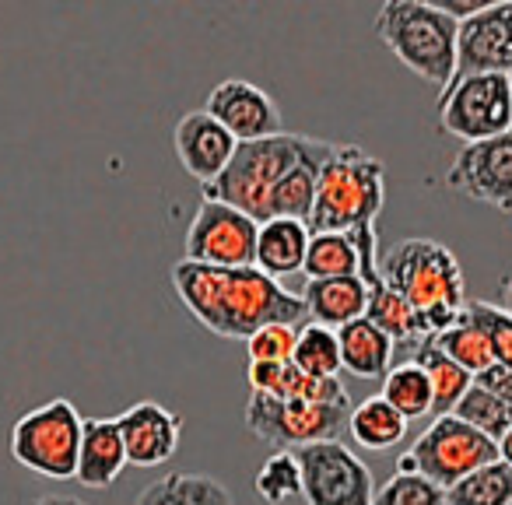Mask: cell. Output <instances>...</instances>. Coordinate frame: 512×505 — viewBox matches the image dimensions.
Instances as JSON below:
<instances>
[{
    "label": "cell",
    "instance_id": "obj_12",
    "mask_svg": "<svg viewBox=\"0 0 512 505\" xmlns=\"http://www.w3.org/2000/svg\"><path fill=\"white\" fill-rule=\"evenodd\" d=\"M446 183L477 204L512 211V134L491 137L481 144H463L449 165Z\"/></svg>",
    "mask_w": 512,
    "mask_h": 505
},
{
    "label": "cell",
    "instance_id": "obj_17",
    "mask_svg": "<svg viewBox=\"0 0 512 505\" xmlns=\"http://www.w3.org/2000/svg\"><path fill=\"white\" fill-rule=\"evenodd\" d=\"M249 390L281 400H306V404L348 407L351 411V397L341 379L306 376L292 362H249Z\"/></svg>",
    "mask_w": 512,
    "mask_h": 505
},
{
    "label": "cell",
    "instance_id": "obj_39",
    "mask_svg": "<svg viewBox=\"0 0 512 505\" xmlns=\"http://www.w3.org/2000/svg\"><path fill=\"white\" fill-rule=\"evenodd\" d=\"M498 299H502V309L512 316V278L502 281V288H498Z\"/></svg>",
    "mask_w": 512,
    "mask_h": 505
},
{
    "label": "cell",
    "instance_id": "obj_7",
    "mask_svg": "<svg viewBox=\"0 0 512 505\" xmlns=\"http://www.w3.org/2000/svg\"><path fill=\"white\" fill-rule=\"evenodd\" d=\"M439 127L463 144L512 134L509 74H470L449 81L439 95Z\"/></svg>",
    "mask_w": 512,
    "mask_h": 505
},
{
    "label": "cell",
    "instance_id": "obj_30",
    "mask_svg": "<svg viewBox=\"0 0 512 505\" xmlns=\"http://www.w3.org/2000/svg\"><path fill=\"white\" fill-rule=\"evenodd\" d=\"M292 365H299L306 376L337 379V372H341V341H337V330H327L320 323L299 327Z\"/></svg>",
    "mask_w": 512,
    "mask_h": 505
},
{
    "label": "cell",
    "instance_id": "obj_13",
    "mask_svg": "<svg viewBox=\"0 0 512 505\" xmlns=\"http://www.w3.org/2000/svg\"><path fill=\"white\" fill-rule=\"evenodd\" d=\"M470 74H512V0L488 4L460 22L453 81Z\"/></svg>",
    "mask_w": 512,
    "mask_h": 505
},
{
    "label": "cell",
    "instance_id": "obj_28",
    "mask_svg": "<svg viewBox=\"0 0 512 505\" xmlns=\"http://www.w3.org/2000/svg\"><path fill=\"white\" fill-rule=\"evenodd\" d=\"M432 341L439 344L442 355H449L456 365H460V369H467L470 376H481L484 369H491V365H495L491 341L484 337V330L477 327V323L467 320V309H463V316L446 330V334L432 337Z\"/></svg>",
    "mask_w": 512,
    "mask_h": 505
},
{
    "label": "cell",
    "instance_id": "obj_36",
    "mask_svg": "<svg viewBox=\"0 0 512 505\" xmlns=\"http://www.w3.org/2000/svg\"><path fill=\"white\" fill-rule=\"evenodd\" d=\"M474 386H481V390H488L491 397H498L505 407H512V372L505 369V365H491V369H484L481 376H474Z\"/></svg>",
    "mask_w": 512,
    "mask_h": 505
},
{
    "label": "cell",
    "instance_id": "obj_10",
    "mask_svg": "<svg viewBox=\"0 0 512 505\" xmlns=\"http://www.w3.org/2000/svg\"><path fill=\"white\" fill-rule=\"evenodd\" d=\"M306 505H372L376 484L372 470L344 442H313L295 449Z\"/></svg>",
    "mask_w": 512,
    "mask_h": 505
},
{
    "label": "cell",
    "instance_id": "obj_21",
    "mask_svg": "<svg viewBox=\"0 0 512 505\" xmlns=\"http://www.w3.org/2000/svg\"><path fill=\"white\" fill-rule=\"evenodd\" d=\"M306 320L320 323L327 330H341L348 323L362 320L369 306V288L362 278H327V281H306L302 292Z\"/></svg>",
    "mask_w": 512,
    "mask_h": 505
},
{
    "label": "cell",
    "instance_id": "obj_4",
    "mask_svg": "<svg viewBox=\"0 0 512 505\" xmlns=\"http://www.w3.org/2000/svg\"><path fill=\"white\" fill-rule=\"evenodd\" d=\"M316 144H320V137L285 134V130L274 137H264V141L239 144L232 162H228V169L221 172L214 183H207L200 197L239 207L256 225H264V221H271L274 190L285 183L288 172H292Z\"/></svg>",
    "mask_w": 512,
    "mask_h": 505
},
{
    "label": "cell",
    "instance_id": "obj_1",
    "mask_svg": "<svg viewBox=\"0 0 512 505\" xmlns=\"http://www.w3.org/2000/svg\"><path fill=\"white\" fill-rule=\"evenodd\" d=\"M169 278L186 313L225 341H249L260 327H299L306 320L302 295L288 292L256 267H207L179 260Z\"/></svg>",
    "mask_w": 512,
    "mask_h": 505
},
{
    "label": "cell",
    "instance_id": "obj_11",
    "mask_svg": "<svg viewBox=\"0 0 512 505\" xmlns=\"http://www.w3.org/2000/svg\"><path fill=\"white\" fill-rule=\"evenodd\" d=\"M256 232H260V225L249 214H242L239 207L200 197L183 239V260L207 267H253Z\"/></svg>",
    "mask_w": 512,
    "mask_h": 505
},
{
    "label": "cell",
    "instance_id": "obj_24",
    "mask_svg": "<svg viewBox=\"0 0 512 505\" xmlns=\"http://www.w3.org/2000/svg\"><path fill=\"white\" fill-rule=\"evenodd\" d=\"M134 505H235V498L211 474H169L151 481Z\"/></svg>",
    "mask_w": 512,
    "mask_h": 505
},
{
    "label": "cell",
    "instance_id": "obj_35",
    "mask_svg": "<svg viewBox=\"0 0 512 505\" xmlns=\"http://www.w3.org/2000/svg\"><path fill=\"white\" fill-rule=\"evenodd\" d=\"M295 341H299V327H288V323L260 327L246 341L249 362H292Z\"/></svg>",
    "mask_w": 512,
    "mask_h": 505
},
{
    "label": "cell",
    "instance_id": "obj_40",
    "mask_svg": "<svg viewBox=\"0 0 512 505\" xmlns=\"http://www.w3.org/2000/svg\"><path fill=\"white\" fill-rule=\"evenodd\" d=\"M509 85H512V74H509Z\"/></svg>",
    "mask_w": 512,
    "mask_h": 505
},
{
    "label": "cell",
    "instance_id": "obj_19",
    "mask_svg": "<svg viewBox=\"0 0 512 505\" xmlns=\"http://www.w3.org/2000/svg\"><path fill=\"white\" fill-rule=\"evenodd\" d=\"M309 228L306 221L295 218H271L260 225L256 232V260L253 267L264 271L267 278H292L306 267V253H309Z\"/></svg>",
    "mask_w": 512,
    "mask_h": 505
},
{
    "label": "cell",
    "instance_id": "obj_25",
    "mask_svg": "<svg viewBox=\"0 0 512 505\" xmlns=\"http://www.w3.org/2000/svg\"><path fill=\"white\" fill-rule=\"evenodd\" d=\"M362 271V253H358V232H316L309 239L306 253V274L309 281H327V278H358Z\"/></svg>",
    "mask_w": 512,
    "mask_h": 505
},
{
    "label": "cell",
    "instance_id": "obj_31",
    "mask_svg": "<svg viewBox=\"0 0 512 505\" xmlns=\"http://www.w3.org/2000/svg\"><path fill=\"white\" fill-rule=\"evenodd\" d=\"M453 414L460 421H467L470 428H477L481 435H488L491 442H502V435L512 428V407H505L502 400L491 397L481 386H470Z\"/></svg>",
    "mask_w": 512,
    "mask_h": 505
},
{
    "label": "cell",
    "instance_id": "obj_37",
    "mask_svg": "<svg viewBox=\"0 0 512 505\" xmlns=\"http://www.w3.org/2000/svg\"><path fill=\"white\" fill-rule=\"evenodd\" d=\"M36 505H85L81 498H74V495H43Z\"/></svg>",
    "mask_w": 512,
    "mask_h": 505
},
{
    "label": "cell",
    "instance_id": "obj_16",
    "mask_svg": "<svg viewBox=\"0 0 512 505\" xmlns=\"http://www.w3.org/2000/svg\"><path fill=\"white\" fill-rule=\"evenodd\" d=\"M116 428L123 435L127 463H134V467H162L176 453L183 421L169 407L155 404V400H141V404H134L116 418Z\"/></svg>",
    "mask_w": 512,
    "mask_h": 505
},
{
    "label": "cell",
    "instance_id": "obj_34",
    "mask_svg": "<svg viewBox=\"0 0 512 505\" xmlns=\"http://www.w3.org/2000/svg\"><path fill=\"white\" fill-rule=\"evenodd\" d=\"M467 320L484 330L491 351H495V362L512 372V316L495 302H467Z\"/></svg>",
    "mask_w": 512,
    "mask_h": 505
},
{
    "label": "cell",
    "instance_id": "obj_33",
    "mask_svg": "<svg viewBox=\"0 0 512 505\" xmlns=\"http://www.w3.org/2000/svg\"><path fill=\"white\" fill-rule=\"evenodd\" d=\"M372 505H449L446 488L421 474H393L383 488L376 491Z\"/></svg>",
    "mask_w": 512,
    "mask_h": 505
},
{
    "label": "cell",
    "instance_id": "obj_38",
    "mask_svg": "<svg viewBox=\"0 0 512 505\" xmlns=\"http://www.w3.org/2000/svg\"><path fill=\"white\" fill-rule=\"evenodd\" d=\"M498 460H505L512 467V428L502 435V442H498Z\"/></svg>",
    "mask_w": 512,
    "mask_h": 505
},
{
    "label": "cell",
    "instance_id": "obj_14",
    "mask_svg": "<svg viewBox=\"0 0 512 505\" xmlns=\"http://www.w3.org/2000/svg\"><path fill=\"white\" fill-rule=\"evenodd\" d=\"M207 113L228 130L239 144L246 141H264V137L281 134V109L271 95L253 81L228 78L214 85L207 95Z\"/></svg>",
    "mask_w": 512,
    "mask_h": 505
},
{
    "label": "cell",
    "instance_id": "obj_9",
    "mask_svg": "<svg viewBox=\"0 0 512 505\" xmlns=\"http://www.w3.org/2000/svg\"><path fill=\"white\" fill-rule=\"evenodd\" d=\"M348 407H323V404H306V400H281L267 397V393H253L246 404V428L264 439L267 446L278 449H295L313 446V442H330L337 439L341 425H348Z\"/></svg>",
    "mask_w": 512,
    "mask_h": 505
},
{
    "label": "cell",
    "instance_id": "obj_20",
    "mask_svg": "<svg viewBox=\"0 0 512 505\" xmlns=\"http://www.w3.org/2000/svg\"><path fill=\"white\" fill-rule=\"evenodd\" d=\"M358 278H362L365 288H369L365 320L376 323V327L383 330L393 344H400V348H407V351L418 348L428 334H425V323H421V316L407 306L404 295L393 292V288L386 285L383 274H379V267H369V271H362Z\"/></svg>",
    "mask_w": 512,
    "mask_h": 505
},
{
    "label": "cell",
    "instance_id": "obj_27",
    "mask_svg": "<svg viewBox=\"0 0 512 505\" xmlns=\"http://www.w3.org/2000/svg\"><path fill=\"white\" fill-rule=\"evenodd\" d=\"M379 397L390 407H397L407 421L432 414V383H428L425 369L414 362L393 365L383 376V393H379Z\"/></svg>",
    "mask_w": 512,
    "mask_h": 505
},
{
    "label": "cell",
    "instance_id": "obj_29",
    "mask_svg": "<svg viewBox=\"0 0 512 505\" xmlns=\"http://www.w3.org/2000/svg\"><path fill=\"white\" fill-rule=\"evenodd\" d=\"M449 505H512V467L495 460L446 491Z\"/></svg>",
    "mask_w": 512,
    "mask_h": 505
},
{
    "label": "cell",
    "instance_id": "obj_5",
    "mask_svg": "<svg viewBox=\"0 0 512 505\" xmlns=\"http://www.w3.org/2000/svg\"><path fill=\"white\" fill-rule=\"evenodd\" d=\"M376 32L390 53L418 78L449 88L456 74V32L460 22L432 0H386L376 15Z\"/></svg>",
    "mask_w": 512,
    "mask_h": 505
},
{
    "label": "cell",
    "instance_id": "obj_3",
    "mask_svg": "<svg viewBox=\"0 0 512 505\" xmlns=\"http://www.w3.org/2000/svg\"><path fill=\"white\" fill-rule=\"evenodd\" d=\"M386 204L383 162L372 158L358 144H334V155L323 162L316 183L313 214L306 228L316 232H351L358 225H372Z\"/></svg>",
    "mask_w": 512,
    "mask_h": 505
},
{
    "label": "cell",
    "instance_id": "obj_32",
    "mask_svg": "<svg viewBox=\"0 0 512 505\" xmlns=\"http://www.w3.org/2000/svg\"><path fill=\"white\" fill-rule=\"evenodd\" d=\"M253 488L267 505H281V502H288V498L302 495V474H299V460H295V453L278 449V453L267 456L264 467L256 470Z\"/></svg>",
    "mask_w": 512,
    "mask_h": 505
},
{
    "label": "cell",
    "instance_id": "obj_6",
    "mask_svg": "<svg viewBox=\"0 0 512 505\" xmlns=\"http://www.w3.org/2000/svg\"><path fill=\"white\" fill-rule=\"evenodd\" d=\"M81 432H85V418L71 400H46V404L32 407L29 414L15 421L11 456L39 477L71 481L78 474Z\"/></svg>",
    "mask_w": 512,
    "mask_h": 505
},
{
    "label": "cell",
    "instance_id": "obj_15",
    "mask_svg": "<svg viewBox=\"0 0 512 505\" xmlns=\"http://www.w3.org/2000/svg\"><path fill=\"white\" fill-rule=\"evenodd\" d=\"M172 144H176L183 169L204 186L214 183L228 169L235 148H239V141L207 109H190V113L179 116L176 130H172Z\"/></svg>",
    "mask_w": 512,
    "mask_h": 505
},
{
    "label": "cell",
    "instance_id": "obj_22",
    "mask_svg": "<svg viewBox=\"0 0 512 505\" xmlns=\"http://www.w3.org/2000/svg\"><path fill=\"white\" fill-rule=\"evenodd\" d=\"M341 341V369L355 379H383L393 369V348L397 344L362 316V320L348 323L337 330Z\"/></svg>",
    "mask_w": 512,
    "mask_h": 505
},
{
    "label": "cell",
    "instance_id": "obj_23",
    "mask_svg": "<svg viewBox=\"0 0 512 505\" xmlns=\"http://www.w3.org/2000/svg\"><path fill=\"white\" fill-rule=\"evenodd\" d=\"M407 362L425 369L428 383H432V414L435 418L453 414L456 404L463 400V393L474 386V376H470L467 369H460L449 355H442L439 344H435L432 337H425L418 348H411V358H407Z\"/></svg>",
    "mask_w": 512,
    "mask_h": 505
},
{
    "label": "cell",
    "instance_id": "obj_2",
    "mask_svg": "<svg viewBox=\"0 0 512 505\" xmlns=\"http://www.w3.org/2000/svg\"><path fill=\"white\" fill-rule=\"evenodd\" d=\"M379 274L421 316L428 337L446 334L467 309L460 260L435 239H404L379 257Z\"/></svg>",
    "mask_w": 512,
    "mask_h": 505
},
{
    "label": "cell",
    "instance_id": "obj_18",
    "mask_svg": "<svg viewBox=\"0 0 512 505\" xmlns=\"http://www.w3.org/2000/svg\"><path fill=\"white\" fill-rule=\"evenodd\" d=\"M127 467V449H123V435L116 428V418H88L85 432H81V453H78V474L85 488H109Z\"/></svg>",
    "mask_w": 512,
    "mask_h": 505
},
{
    "label": "cell",
    "instance_id": "obj_8",
    "mask_svg": "<svg viewBox=\"0 0 512 505\" xmlns=\"http://www.w3.org/2000/svg\"><path fill=\"white\" fill-rule=\"evenodd\" d=\"M414 456V467L421 477L435 481L439 488H453L463 477H470L474 470L488 467L498 460V442H491L488 435H481L477 428H470L467 421H460L456 414L435 418L425 432L414 439V446L407 449Z\"/></svg>",
    "mask_w": 512,
    "mask_h": 505
},
{
    "label": "cell",
    "instance_id": "obj_26",
    "mask_svg": "<svg viewBox=\"0 0 512 505\" xmlns=\"http://www.w3.org/2000/svg\"><path fill=\"white\" fill-rule=\"evenodd\" d=\"M348 428L351 439L362 449H372V453H390L404 442L407 435V418L390 407L383 397H369L365 404H358L355 411L348 414Z\"/></svg>",
    "mask_w": 512,
    "mask_h": 505
}]
</instances>
